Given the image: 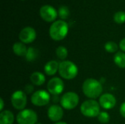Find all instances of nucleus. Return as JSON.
Listing matches in <instances>:
<instances>
[{
	"mask_svg": "<svg viewBox=\"0 0 125 124\" xmlns=\"http://www.w3.org/2000/svg\"><path fill=\"white\" fill-rule=\"evenodd\" d=\"M120 113L122 116L125 118V102H123L120 107Z\"/></svg>",
	"mask_w": 125,
	"mask_h": 124,
	"instance_id": "393cba45",
	"label": "nucleus"
},
{
	"mask_svg": "<svg viewBox=\"0 0 125 124\" xmlns=\"http://www.w3.org/2000/svg\"><path fill=\"white\" fill-rule=\"evenodd\" d=\"M51 100V96L48 92L45 90H38L33 93L31 97V103L37 107L47 105Z\"/></svg>",
	"mask_w": 125,
	"mask_h": 124,
	"instance_id": "0eeeda50",
	"label": "nucleus"
},
{
	"mask_svg": "<svg viewBox=\"0 0 125 124\" xmlns=\"http://www.w3.org/2000/svg\"><path fill=\"white\" fill-rule=\"evenodd\" d=\"M68 24L62 20L54 21L49 29V34L51 37L55 41H60L64 39L68 33Z\"/></svg>",
	"mask_w": 125,
	"mask_h": 124,
	"instance_id": "f03ea898",
	"label": "nucleus"
},
{
	"mask_svg": "<svg viewBox=\"0 0 125 124\" xmlns=\"http://www.w3.org/2000/svg\"><path fill=\"white\" fill-rule=\"evenodd\" d=\"M114 62L120 68H125V53L123 52H118L114 56Z\"/></svg>",
	"mask_w": 125,
	"mask_h": 124,
	"instance_id": "a211bd4d",
	"label": "nucleus"
},
{
	"mask_svg": "<svg viewBox=\"0 0 125 124\" xmlns=\"http://www.w3.org/2000/svg\"><path fill=\"white\" fill-rule=\"evenodd\" d=\"M100 103L94 99L86 100L81 106V112L84 116L88 118L97 117L100 113Z\"/></svg>",
	"mask_w": 125,
	"mask_h": 124,
	"instance_id": "20e7f679",
	"label": "nucleus"
},
{
	"mask_svg": "<svg viewBox=\"0 0 125 124\" xmlns=\"http://www.w3.org/2000/svg\"><path fill=\"white\" fill-rule=\"evenodd\" d=\"M99 103H100V105L105 110H111L116 106V99L113 94L106 93V94H102L100 96Z\"/></svg>",
	"mask_w": 125,
	"mask_h": 124,
	"instance_id": "f8f14e48",
	"label": "nucleus"
},
{
	"mask_svg": "<svg viewBox=\"0 0 125 124\" xmlns=\"http://www.w3.org/2000/svg\"><path fill=\"white\" fill-rule=\"evenodd\" d=\"M30 80L35 86H42L45 82V75L40 72H34L30 76Z\"/></svg>",
	"mask_w": 125,
	"mask_h": 124,
	"instance_id": "2eb2a0df",
	"label": "nucleus"
},
{
	"mask_svg": "<svg viewBox=\"0 0 125 124\" xmlns=\"http://www.w3.org/2000/svg\"><path fill=\"white\" fill-rule=\"evenodd\" d=\"M67 124V123H65V122H57V123H56V124Z\"/></svg>",
	"mask_w": 125,
	"mask_h": 124,
	"instance_id": "c85d7f7f",
	"label": "nucleus"
},
{
	"mask_svg": "<svg viewBox=\"0 0 125 124\" xmlns=\"http://www.w3.org/2000/svg\"><path fill=\"white\" fill-rule=\"evenodd\" d=\"M56 56L62 61H64V59H66V58L67 57L68 55V51L67 50V48L64 46H59L56 50Z\"/></svg>",
	"mask_w": 125,
	"mask_h": 124,
	"instance_id": "aec40b11",
	"label": "nucleus"
},
{
	"mask_svg": "<svg viewBox=\"0 0 125 124\" xmlns=\"http://www.w3.org/2000/svg\"><path fill=\"white\" fill-rule=\"evenodd\" d=\"M38 54H39V52L36 48H34L33 47H30L28 48L27 53L25 57L28 61H34V60L37 59Z\"/></svg>",
	"mask_w": 125,
	"mask_h": 124,
	"instance_id": "6ab92c4d",
	"label": "nucleus"
},
{
	"mask_svg": "<svg viewBox=\"0 0 125 124\" xmlns=\"http://www.w3.org/2000/svg\"><path fill=\"white\" fill-rule=\"evenodd\" d=\"M40 17L47 22H53L58 15L56 10L51 5H44L40 10Z\"/></svg>",
	"mask_w": 125,
	"mask_h": 124,
	"instance_id": "9d476101",
	"label": "nucleus"
},
{
	"mask_svg": "<svg viewBox=\"0 0 125 124\" xmlns=\"http://www.w3.org/2000/svg\"><path fill=\"white\" fill-rule=\"evenodd\" d=\"M119 48L120 49L123 51L125 52V38H124L123 39H122L119 42Z\"/></svg>",
	"mask_w": 125,
	"mask_h": 124,
	"instance_id": "a878e982",
	"label": "nucleus"
},
{
	"mask_svg": "<svg viewBox=\"0 0 125 124\" xmlns=\"http://www.w3.org/2000/svg\"><path fill=\"white\" fill-rule=\"evenodd\" d=\"M59 64L56 61L53 60L46 63L44 67V70L47 75L51 76L55 75L57 72V71H59Z\"/></svg>",
	"mask_w": 125,
	"mask_h": 124,
	"instance_id": "4468645a",
	"label": "nucleus"
},
{
	"mask_svg": "<svg viewBox=\"0 0 125 124\" xmlns=\"http://www.w3.org/2000/svg\"><path fill=\"white\" fill-rule=\"evenodd\" d=\"M21 1H24V0H21Z\"/></svg>",
	"mask_w": 125,
	"mask_h": 124,
	"instance_id": "7c9ffc66",
	"label": "nucleus"
},
{
	"mask_svg": "<svg viewBox=\"0 0 125 124\" xmlns=\"http://www.w3.org/2000/svg\"><path fill=\"white\" fill-rule=\"evenodd\" d=\"M11 103L13 107L18 110H24L27 104L26 94L23 91H16L11 96Z\"/></svg>",
	"mask_w": 125,
	"mask_h": 124,
	"instance_id": "6e6552de",
	"label": "nucleus"
},
{
	"mask_svg": "<svg viewBox=\"0 0 125 124\" xmlns=\"http://www.w3.org/2000/svg\"><path fill=\"white\" fill-rule=\"evenodd\" d=\"M0 103H1V105H0V110L2 112L3 111V108H4V100L1 98L0 99Z\"/></svg>",
	"mask_w": 125,
	"mask_h": 124,
	"instance_id": "cd10ccee",
	"label": "nucleus"
},
{
	"mask_svg": "<svg viewBox=\"0 0 125 124\" xmlns=\"http://www.w3.org/2000/svg\"><path fill=\"white\" fill-rule=\"evenodd\" d=\"M98 121L103 124H108L110 121V115L107 112H101L97 116Z\"/></svg>",
	"mask_w": 125,
	"mask_h": 124,
	"instance_id": "b1692460",
	"label": "nucleus"
},
{
	"mask_svg": "<svg viewBox=\"0 0 125 124\" xmlns=\"http://www.w3.org/2000/svg\"><path fill=\"white\" fill-rule=\"evenodd\" d=\"M104 48H105V50L108 53H116L119 48L118 45L113 41H109L106 42L105 44Z\"/></svg>",
	"mask_w": 125,
	"mask_h": 124,
	"instance_id": "412c9836",
	"label": "nucleus"
},
{
	"mask_svg": "<svg viewBox=\"0 0 125 124\" xmlns=\"http://www.w3.org/2000/svg\"><path fill=\"white\" fill-rule=\"evenodd\" d=\"M33 90H34V88L31 85H27L25 88V91L27 94H31L33 91Z\"/></svg>",
	"mask_w": 125,
	"mask_h": 124,
	"instance_id": "bb28decb",
	"label": "nucleus"
},
{
	"mask_svg": "<svg viewBox=\"0 0 125 124\" xmlns=\"http://www.w3.org/2000/svg\"><path fill=\"white\" fill-rule=\"evenodd\" d=\"M37 34L34 29L32 27H25L23 29L19 34V39L21 42L24 44H29L34 42L36 39Z\"/></svg>",
	"mask_w": 125,
	"mask_h": 124,
	"instance_id": "9b49d317",
	"label": "nucleus"
},
{
	"mask_svg": "<svg viewBox=\"0 0 125 124\" xmlns=\"http://www.w3.org/2000/svg\"><path fill=\"white\" fill-rule=\"evenodd\" d=\"M79 102V96L75 92H67L61 98L60 103L63 108L73 110L77 107Z\"/></svg>",
	"mask_w": 125,
	"mask_h": 124,
	"instance_id": "423d86ee",
	"label": "nucleus"
},
{
	"mask_svg": "<svg viewBox=\"0 0 125 124\" xmlns=\"http://www.w3.org/2000/svg\"><path fill=\"white\" fill-rule=\"evenodd\" d=\"M47 88L51 94L59 95L63 92L64 88V84L61 78L53 77L48 81L47 84Z\"/></svg>",
	"mask_w": 125,
	"mask_h": 124,
	"instance_id": "1a4fd4ad",
	"label": "nucleus"
},
{
	"mask_svg": "<svg viewBox=\"0 0 125 124\" xmlns=\"http://www.w3.org/2000/svg\"><path fill=\"white\" fill-rule=\"evenodd\" d=\"M82 90L86 96L91 99H94L101 96L103 86L101 83L94 78L86 79L82 86Z\"/></svg>",
	"mask_w": 125,
	"mask_h": 124,
	"instance_id": "f257e3e1",
	"label": "nucleus"
},
{
	"mask_svg": "<svg viewBox=\"0 0 125 124\" xmlns=\"http://www.w3.org/2000/svg\"><path fill=\"white\" fill-rule=\"evenodd\" d=\"M78 72L77 66L70 61H63L59 64V73L60 76L66 80L74 79Z\"/></svg>",
	"mask_w": 125,
	"mask_h": 124,
	"instance_id": "7ed1b4c3",
	"label": "nucleus"
},
{
	"mask_svg": "<svg viewBox=\"0 0 125 124\" xmlns=\"http://www.w3.org/2000/svg\"><path fill=\"white\" fill-rule=\"evenodd\" d=\"M14 115L10 110H4L0 113V124H12Z\"/></svg>",
	"mask_w": 125,
	"mask_h": 124,
	"instance_id": "dca6fc26",
	"label": "nucleus"
},
{
	"mask_svg": "<svg viewBox=\"0 0 125 124\" xmlns=\"http://www.w3.org/2000/svg\"><path fill=\"white\" fill-rule=\"evenodd\" d=\"M64 111L62 107L53 105L48 110V118L53 122H59V121L63 118Z\"/></svg>",
	"mask_w": 125,
	"mask_h": 124,
	"instance_id": "ddd939ff",
	"label": "nucleus"
},
{
	"mask_svg": "<svg viewBox=\"0 0 125 124\" xmlns=\"http://www.w3.org/2000/svg\"><path fill=\"white\" fill-rule=\"evenodd\" d=\"M16 121L18 124H36L37 115L31 109H24L18 113Z\"/></svg>",
	"mask_w": 125,
	"mask_h": 124,
	"instance_id": "39448f33",
	"label": "nucleus"
},
{
	"mask_svg": "<svg viewBox=\"0 0 125 124\" xmlns=\"http://www.w3.org/2000/svg\"><path fill=\"white\" fill-rule=\"evenodd\" d=\"M12 50L16 56H26L28 49L23 42H15L12 46Z\"/></svg>",
	"mask_w": 125,
	"mask_h": 124,
	"instance_id": "f3484780",
	"label": "nucleus"
},
{
	"mask_svg": "<svg viewBox=\"0 0 125 124\" xmlns=\"http://www.w3.org/2000/svg\"><path fill=\"white\" fill-rule=\"evenodd\" d=\"M70 15L69 8L66 6H62L59 9V16L62 19H67Z\"/></svg>",
	"mask_w": 125,
	"mask_h": 124,
	"instance_id": "5701e85b",
	"label": "nucleus"
},
{
	"mask_svg": "<svg viewBox=\"0 0 125 124\" xmlns=\"http://www.w3.org/2000/svg\"></svg>",
	"mask_w": 125,
	"mask_h": 124,
	"instance_id": "c756f323",
	"label": "nucleus"
},
{
	"mask_svg": "<svg viewBox=\"0 0 125 124\" xmlns=\"http://www.w3.org/2000/svg\"><path fill=\"white\" fill-rule=\"evenodd\" d=\"M114 21L119 24L124 23L125 22V12L119 11L116 12L114 15Z\"/></svg>",
	"mask_w": 125,
	"mask_h": 124,
	"instance_id": "4be33fe9",
	"label": "nucleus"
}]
</instances>
